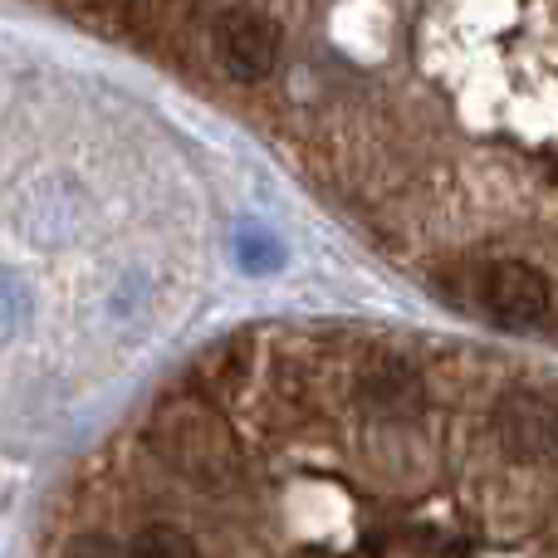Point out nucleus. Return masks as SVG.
Returning a JSON list of instances; mask_svg holds the SVG:
<instances>
[{"instance_id": "f257e3e1", "label": "nucleus", "mask_w": 558, "mask_h": 558, "mask_svg": "<svg viewBox=\"0 0 558 558\" xmlns=\"http://www.w3.org/2000/svg\"><path fill=\"white\" fill-rule=\"evenodd\" d=\"M153 446L182 481H192L196 490H231L241 481V441L226 426V416L216 412L206 397L196 392H167L153 407Z\"/></svg>"}, {"instance_id": "f03ea898", "label": "nucleus", "mask_w": 558, "mask_h": 558, "mask_svg": "<svg viewBox=\"0 0 558 558\" xmlns=\"http://www.w3.org/2000/svg\"><path fill=\"white\" fill-rule=\"evenodd\" d=\"M490 432L510 461H554L558 456V397L539 387H510L490 412Z\"/></svg>"}, {"instance_id": "7ed1b4c3", "label": "nucleus", "mask_w": 558, "mask_h": 558, "mask_svg": "<svg viewBox=\"0 0 558 558\" xmlns=\"http://www.w3.org/2000/svg\"><path fill=\"white\" fill-rule=\"evenodd\" d=\"M216 64L235 84H260L279 64V25L255 5H231L216 20Z\"/></svg>"}, {"instance_id": "20e7f679", "label": "nucleus", "mask_w": 558, "mask_h": 558, "mask_svg": "<svg viewBox=\"0 0 558 558\" xmlns=\"http://www.w3.org/2000/svg\"><path fill=\"white\" fill-rule=\"evenodd\" d=\"M481 308L500 328H539L554 308V289L534 265L495 260L481 275Z\"/></svg>"}, {"instance_id": "39448f33", "label": "nucleus", "mask_w": 558, "mask_h": 558, "mask_svg": "<svg viewBox=\"0 0 558 558\" xmlns=\"http://www.w3.org/2000/svg\"><path fill=\"white\" fill-rule=\"evenodd\" d=\"M353 392H357V407H363L373 422H387V426H402L422 412V377L416 367L407 363L402 353H373L353 377Z\"/></svg>"}, {"instance_id": "423d86ee", "label": "nucleus", "mask_w": 558, "mask_h": 558, "mask_svg": "<svg viewBox=\"0 0 558 558\" xmlns=\"http://www.w3.org/2000/svg\"><path fill=\"white\" fill-rule=\"evenodd\" d=\"M128 558H202V549H196V539L186 530H177V524H147V530H137Z\"/></svg>"}, {"instance_id": "0eeeda50", "label": "nucleus", "mask_w": 558, "mask_h": 558, "mask_svg": "<svg viewBox=\"0 0 558 558\" xmlns=\"http://www.w3.org/2000/svg\"><path fill=\"white\" fill-rule=\"evenodd\" d=\"M235 255H241L245 270L270 275V270H279V260H284V245H279L265 226H245V231L235 235Z\"/></svg>"}, {"instance_id": "6e6552de", "label": "nucleus", "mask_w": 558, "mask_h": 558, "mask_svg": "<svg viewBox=\"0 0 558 558\" xmlns=\"http://www.w3.org/2000/svg\"><path fill=\"white\" fill-rule=\"evenodd\" d=\"M25 318V289L15 284L5 270H0V338H10Z\"/></svg>"}]
</instances>
